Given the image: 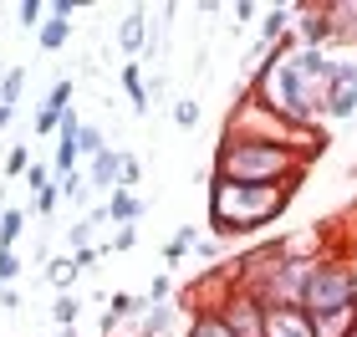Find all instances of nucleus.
<instances>
[{"label": "nucleus", "instance_id": "obj_34", "mask_svg": "<svg viewBox=\"0 0 357 337\" xmlns=\"http://www.w3.org/2000/svg\"><path fill=\"white\" fill-rule=\"evenodd\" d=\"M169 292H174L169 276H153V281H149V301H169Z\"/></svg>", "mask_w": 357, "mask_h": 337}, {"label": "nucleus", "instance_id": "obj_29", "mask_svg": "<svg viewBox=\"0 0 357 337\" xmlns=\"http://www.w3.org/2000/svg\"><path fill=\"white\" fill-rule=\"evenodd\" d=\"M56 204H61V195H56V184H46L41 195H36V204H31V215H41V220H46V215L56 210Z\"/></svg>", "mask_w": 357, "mask_h": 337}, {"label": "nucleus", "instance_id": "obj_15", "mask_svg": "<svg viewBox=\"0 0 357 337\" xmlns=\"http://www.w3.org/2000/svg\"><path fill=\"white\" fill-rule=\"evenodd\" d=\"M77 276H82L77 255H67V250H61V255H52V261H46V281H52L56 292H72V286H77Z\"/></svg>", "mask_w": 357, "mask_h": 337}, {"label": "nucleus", "instance_id": "obj_19", "mask_svg": "<svg viewBox=\"0 0 357 337\" xmlns=\"http://www.w3.org/2000/svg\"><path fill=\"white\" fill-rule=\"evenodd\" d=\"M26 235V210H6L0 215V250H15Z\"/></svg>", "mask_w": 357, "mask_h": 337}, {"label": "nucleus", "instance_id": "obj_13", "mask_svg": "<svg viewBox=\"0 0 357 337\" xmlns=\"http://www.w3.org/2000/svg\"><path fill=\"white\" fill-rule=\"evenodd\" d=\"M118 82L128 92V103H133V112H138V118H149V82H143V61H123Z\"/></svg>", "mask_w": 357, "mask_h": 337}, {"label": "nucleus", "instance_id": "obj_12", "mask_svg": "<svg viewBox=\"0 0 357 337\" xmlns=\"http://www.w3.org/2000/svg\"><path fill=\"white\" fill-rule=\"evenodd\" d=\"M174 327H178V307L174 301H149V307H143V332L138 337H174Z\"/></svg>", "mask_w": 357, "mask_h": 337}, {"label": "nucleus", "instance_id": "obj_30", "mask_svg": "<svg viewBox=\"0 0 357 337\" xmlns=\"http://www.w3.org/2000/svg\"><path fill=\"white\" fill-rule=\"evenodd\" d=\"M26 184H31V189L41 195V189L52 184V164H36V158H31V169H26Z\"/></svg>", "mask_w": 357, "mask_h": 337}, {"label": "nucleus", "instance_id": "obj_9", "mask_svg": "<svg viewBox=\"0 0 357 337\" xmlns=\"http://www.w3.org/2000/svg\"><path fill=\"white\" fill-rule=\"evenodd\" d=\"M72 92H77V82H72V77H56V82H52V92H46V103L36 107V133H41V138H46V133H56L61 112L72 107Z\"/></svg>", "mask_w": 357, "mask_h": 337}, {"label": "nucleus", "instance_id": "obj_14", "mask_svg": "<svg viewBox=\"0 0 357 337\" xmlns=\"http://www.w3.org/2000/svg\"><path fill=\"white\" fill-rule=\"evenodd\" d=\"M291 21H296V6H271L266 21H261V41H255V46H261V52H271V46L291 31Z\"/></svg>", "mask_w": 357, "mask_h": 337}, {"label": "nucleus", "instance_id": "obj_38", "mask_svg": "<svg viewBox=\"0 0 357 337\" xmlns=\"http://www.w3.org/2000/svg\"><path fill=\"white\" fill-rule=\"evenodd\" d=\"M342 337H357V307H352V317H347V327H342Z\"/></svg>", "mask_w": 357, "mask_h": 337}, {"label": "nucleus", "instance_id": "obj_11", "mask_svg": "<svg viewBox=\"0 0 357 337\" xmlns=\"http://www.w3.org/2000/svg\"><path fill=\"white\" fill-rule=\"evenodd\" d=\"M102 210H107V225H133V220H143L149 204H143L133 189H112V195L102 200Z\"/></svg>", "mask_w": 357, "mask_h": 337}, {"label": "nucleus", "instance_id": "obj_20", "mask_svg": "<svg viewBox=\"0 0 357 337\" xmlns=\"http://www.w3.org/2000/svg\"><path fill=\"white\" fill-rule=\"evenodd\" d=\"M77 317H82V301H77V292H56L52 322H56V327H77Z\"/></svg>", "mask_w": 357, "mask_h": 337}, {"label": "nucleus", "instance_id": "obj_33", "mask_svg": "<svg viewBox=\"0 0 357 337\" xmlns=\"http://www.w3.org/2000/svg\"><path fill=\"white\" fill-rule=\"evenodd\" d=\"M77 10H82L77 0H56V6H46V15H52V21H72Z\"/></svg>", "mask_w": 357, "mask_h": 337}, {"label": "nucleus", "instance_id": "obj_2", "mask_svg": "<svg viewBox=\"0 0 357 337\" xmlns=\"http://www.w3.org/2000/svg\"><path fill=\"white\" fill-rule=\"evenodd\" d=\"M291 200H296L291 184H225V179H209V230H215V240L261 235L266 225H275L286 215Z\"/></svg>", "mask_w": 357, "mask_h": 337}, {"label": "nucleus", "instance_id": "obj_27", "mask_svg": "<svg viewBox=\"0 0 357 337\" xmlns=\"http://www.w3.org/2000/svg\"><path fill=\"white\" fill-rule=\"evenodd\" d=\"M21 250H0V286H15V276H21Z\"/></svg>", "mask_w": 357, "mask_h": 337}, {"label": "nucleus", "instance_id": "obj_4", "mask_svg": "<svg viewBox=\"0 0 357 337\" xmlns=\"http://www.w3.org/2000/svg\"><path fill=\"white\" fill-rule=\"evenodd\" d=\"M215 312L225 317L230 337H261V327H266V307H261V297H250V292H230Z\"/></svg>", "mask_w": 357, "mask_h": 337}, {"label": "nucleus", "instance_id": "obj_31", "mask_svg": "<svg viewBox=\"0 0 357 337\" xmlns=\"http://www.w3.org/2000/svg\"><path fill=\"white\" fill-rule=\"evenodd\" d=\"M143 179V169H138V158L133 153H123V179H118V189H133Z\"/></svg>", "mask_w": 357, "mask_h": 337}, {"label": "nucleus", "instance_id": "obj_8", "mask_svg": "<svg viewBox=\"0 0 357 337\" xmlns=\"http://www.w3.org/2000/svg\"><path fill=\"white\" fill-rule=\"evenodd\" d=\"M87 189H97V195H112V189H118V179H123V149H107L97 153V158H87Z\"/></svg>", "mask_w": 357, "mask_h": 337}, {"label": "nucleus", "instance_id": "obj_26", "mask_svg": "<svg viewBox=\"0 0 357 337\" xmlns=\"http://www.w3.org/2000/svg\"><path fill=\"white\" fill-rule=\"evenodd\" d=\"M41 15H46L41 0H21V6H15V21H21L26 31H41Z\"/></svg>", "mask_w": 357, "mask_h": 337}, {"label": "nucleus", "instance_id": "obj_6", "mask_svg": "<svg viewBox=\"0 0 357 337\" xmlns=\"http://www.w3.org/2000/svg\"><path fill=\"white\" fill-rule=\"evenodd\" d=\"M291 36H296L301 52H321L327 41H337L332 10L327 6H296V21H291Z\"/></svg>", "mask_w": 357, "mask_h": 337}, {"label": "nucleus", "instance_id": "obj_40", "mask_svg": "<svg viewBox=\"0 0 357 337\" xmlns=\"http://www.w3.org/2000/svg\"><path fill=\"white\" fill-rule=\"evenodd\" d=\"M56 337H77V327H56Z\"/></svg>", "mask_w": 357, "mask_h": 337}, {"label": "nucleus", "instance_id": "obj_16", "mask_svg": "<svg viewBox=\"0 0 357 337\" xmlns=\"http://www.w3.org/2000/svg\"><path fill=\"white\" fill-rule=\"evenodd\" d=\"M184 337H230V327H225V317L220 312H189V327H184Z\"/></svg>", "mask_w": 357, "mask_h": 337}, {"label": "nucleus", "instance_id": "obj_10", "mask_svg": "<svg viewBox=\"0 0 357 337\" xmlns=\"http://www.w3.org/2000/svg\"><path fill=\"white\" fill-rule=\"evenodd\" d=\"M118 46H123L128 57H138L143 46H149V10H143V6H133V10L118 21Z\"/></svg>", "mask_w": 357, "mask_h": 337}, {"label": "nucleus", "instance_id": "obj_18", "mask_svg": "<svg viewBox=\"0 0 357 337\" xmlns=\"http://www.w3.org/2000/svg\"><path fill=\"white\" fill-rule=\"evenodd\" d=\"M67 41H72V21H41V31H36L41 52H61Z\"/></svg>", "mask_w": 357, "mask_h": 337}, {"label": "nucleus", "instance_id": "obj_21", "mask_svg": "<svg viewBox=\"0 0 357 337\" xmlns=\"http://www.w3.org/2000/svg\"><path fill=\"white\" fill-rule=\"evenodd\" d=\"M143 307H149V297H133V292H118V297H112V301H107V317H112V322H123V317H138Z\"/></svg>", "mask_w": 357, "mask_h": 337}, {"label": "nucleus", "instance_id": "obj_32", "mask_svg": "<svg viewBox=\"0 0 357 337\" xmlns=\"http://www.w3.org/2000/svg\"><path fill=\"white\" fill-rule=\"evenodd\" d=\"M230 15H235L230 26H245V21H255V15H261V6H250V0H235V6H230Z\"/></svg>", "mask_w": 357, "mask_h": 337}, {"label": "nucleus", "instance_id": "obj_5", "mask_svg": "<svg viewBox=\"0 0 357 337\" xmlns=\"http://www.w3.org/2000/svg\"><path fill=\"white\" fill-rule=\"evenodd\" d=\"M357 112V61H332V82H327V103L321 118H352Z\"/></svg>", "mask_w": 357, "mask_h": 337}, {"label": "nucleus", "instance_id": "obj_17", "mask_svg": "<svg viewBox=\"0 0 357 337\" xmlns=\"http://www.w3.org/2000/svg\"><path fill=\"white\" fill-rule=\"evenodd\" d=\"M194 246H199V230H194V225H178V230H174V240L164 246V261H169V266H178V261H184V255H189Z\"/></svg>", "mask_w": 357, "mask_h": 337}, {"label": "nucleus", "instance_id": "obj_1", "mask_svg": "<svg viewBox=\"0 0 357 337\" xmlns=\"http://www.w3.org/2000/svg\"><path fill=\"white\" fill-rule=\"evenodd\" d=\"M306 174H312V158L291 143H271V138H225L215 143V164H209V179L225 184H291L301 189Z\"/></svg>", "mask_w": 357, "mask_h": 337}, {"label": "nucleus", "instance_id": "obj_7", "mask_svg": "<svg viewBox=\"0 0 357 337\" xmlns=\"http://www.w3.org/2000/svg\"><path fill=\"white\" fill-rule=\"evenodd\" d=\"M261 337H321V332H317V322L301 307H266Z\"/></svg>", "mask_w": 357, "mask_h": 337}, {"label": "nucleus", "instance_id": "obj_35", "mask_svg": "<svg viewBox=\"0 0 357 337\" xmlns=\"http://www.w3.org/2000/svg\"><path fill=\"white\" fill-rule=\"evenodd\" d=\"M194 250H199L204 261H220V255H225V240H199V246H194Z\"/></svg>", "mask_w": 357, "mask_h": 337}, {"label": "nucleus", "instance_id": "obj_22", "mask_svg": "<svg viewBox=\"0 0 357 337\" xmlns=\"http://www.w3.org/2000/svg\"><path fill=\"white\" fill-rule=\"evenodd\" d=\"M102 149H107V133H102L97 123H82V133H77V153H82V158H97Z\"/></svg>", "mask_w": 357, "mask_h": 337}, {"label": "nucleus", "instance_id": "obj_37", "mask_svg": "<svg viewBox=\"0 0 357 337\" xmlns=\"http://www.w3.org/2000/svg\"><path fill=\"white\" fill-rule=\"evenodd\" d=\"M164 92H169V82H164V77H153V82H149V107H153L158 98H164Z\"/></svg>", "mask_w": 357, "mask_h": 337}, {"label": "nucleus", "instance_id": "obj_3", "mask_svg": "<svg viewBox=\"0 0 357 337\" xmlns=\"http://www.w3.org/2000/svg\"><path fill=\"white\" fill-rule=\"evenodd\" d=\"M296 307L317 322L321 337H342L347 317L357 307V266L342 261V255H317V261L306 266Z\"/></svg>", "mask_w": 357, "mask_h": 337}, {"label": "nucleus", "instance_id": "obj_23", "mask_svg": "<svg viewBox=\"0 0 357 337\" xmlns=\"http://www.w3.org/2000/svg\"><path fill=\"white\" fill-rule=\"evenodd\" d=\"M52 184H56V195H61V200H72V204H82V200L92 195V189H87V174H82V169H77V174H67V179H52Z\"/></svg>", "mask_w": 357, "mask_h": 337}, {"label": "nucleus", "instance_id": "obj_39", "mask_svg": "<svg viewBox=\"0 0 357 337\" xmlns=\"http://www.w3.org/2000/svg\"><path fill=\"white\" fill-rule=\"evenodd\" d=\"M10 118H15V112H10V107H6V103H0V128H6V123H10Z\"/></svg>", "mask_w": 357, "mask_h": 337}, {"label": "nucleus", "instance_id": "obj_36", "mask_svg": "<svg viewBox=\"0 0 357 337\" xmlns=\"http://www.w3.org/2000/svg\"><path fill=\"white\" fill-rule=\"evenodd\" d=\"M0 307L15 312V307H21V292H15V286H0Z\"/></svg>", "mask_w": 357, "mask_h": 337}, {"label": "nucleus", "instance_id": "obj_24", "mask_svg": "<svg viewBox=\"0 0 357 337\" xmlns=\"http://www.w3.org/2000/svg\"><path fill=\"white\" fill-rule=\"evenodd\" d=\"M21 92H26V67H10V72H6V82H0V103H6V107L15 112Z\"/></svg>", "mask_w": 357, "mask_h": 337}, {"label": "nucleus", "instance_id": "obj_28", "mask_svg": "<svg viewBox=\"0 0 357 337\" xmlns=\"http://www.w3.org/2000/svg\"><path fill=\"white\" fill-rule=\"evenodd\" d=\"M26 169H31V149H26V143H15V149L6 153V174L15 179V174H26Z\"/></svg>", "mask_w": 357, "mask_h": 337}, {"label": "nucleus", "instance_id": "obj_25", "mask_svg": "<svg viewBox=\"0 0 357 337\" xmlns=\"http://www.w3.org/2000/svg\"><path fill=\"white\" fill-rule=\"evenodd\" d=\"M199 118H204V107L194 103V98H178V103H174V123L184 128V133H189V128H199Z\"/></svg>", "mask_w": 357, "mask_h": 337}]
</instances>
